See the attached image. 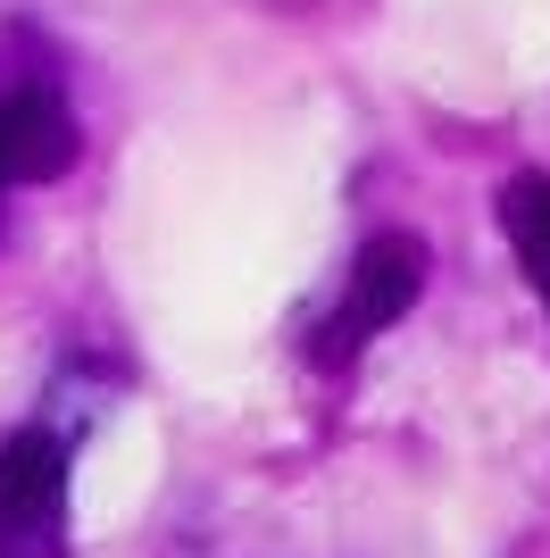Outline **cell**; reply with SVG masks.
<instances>
[{"label": "cell", "mask_w": 550, "mask_h": 558, "mask_svg": "<svg viewBox=\"0 0 550 558\" xmlns=\"http://www.w3.org/2000/svg\"><path fill=\"white\" fill-rule=\"evenodd\" d=\"M0 558H68L59 525H0Z\"/></svg>", "instance_id": "obj_5"}, {"label": "cell", "mask_w": 550, "mask_h": 558, "mask_svg": "<svg viewBox=\"0 0 550 558\" xmlns=\"http://www.w3.org/2000/svg\"><path fill=\"white\" fill-rule=\"evenodd\" d=\"M501 226H509V242H517V258H526L534 292L550 301V175H517V184L501 192Z\"/></svg>", "instance_id": "obj_4"}, {"label": "cell", "mask_w": 550, "mask_h": 558, "mask_svg": "<svg viewBox=\"0 0 550 558\" xmlns=\"http://www.w3.org/2000/svg\"><path fill=\"white\" fill-rule=\"evenodd\" d=\"M68 500V442L50 425H25L0 442V525H59Z\"/></svg>", "instance_id": "obj_3"}, {"label": "cell", "mask_w": 550, "mask_h": 558, "mask_svg": "<svg viewBox=\"0 0 550 558\" xmlns=\"http://www.w3.org/2000/svg\"><path fill=\"white\" fill-rule=\"evenodd\" d=\"M75 167V117L50 93L0 100V184H50Z\"/></svg>", "instance_id": "obj_2"}, {"label": "cell", "mask_w": 550, "mask_h": 558, "mask_svg": "<svg viewBox=\"0 0 550 558\" xmlns=\"http://www.w3.org/2000/svg\"><path fill=\"white\" fill-rule=\"evenodd\" d=\"M426 292V242L417 233H375L350 267V292L343 308L318 326V359L325 367H350L375 333H392V317H409V301Z\"/></svg>", "instance_id": "obj_1"}]
</instances>
